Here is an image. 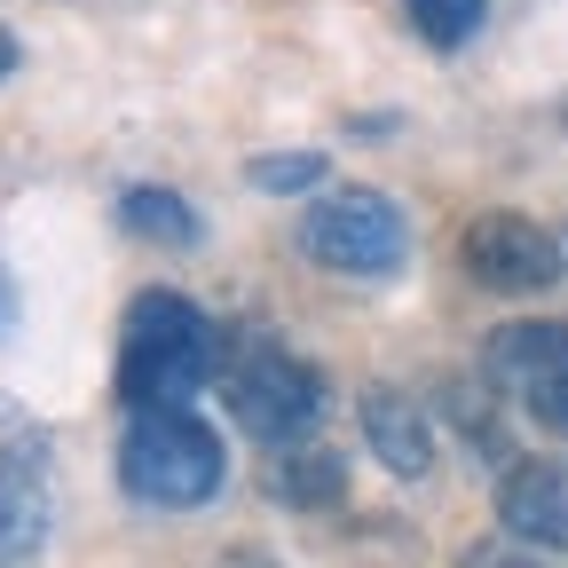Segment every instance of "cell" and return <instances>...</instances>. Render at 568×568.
<instances>
[{
	"instance_id": "obj_1",
	"label": "cell",
	"mask_w": 568,
	"mask_h": 568,
	"mask_svg": "<svg viewBox=\"0 0 568 568\" xmlns=\"http://www.w3.org/2000/svg\"><path fill=\"white\" fill-rule=\"evenodd\" d=\"M222 372V332L182 293H134L119 324V403L126 410H190V395Z\"/></svg>"
},
{
	"instance_id": "obj_2",
	"label": "cell",
	"mask_w": 568,
	"mask_h": 568,
	"mask_svg": "<svg viewBox=\"0 0 568 568\" xmlns=\"http://www.w3.org/2000/svg\"><path fill=\"white\" fill-rule=\"evenodd\" d=\"M230 458H222V435L197 418V410H134L126 418V443H119V481L142 497V506H166V514H190L222 489Z\"/></svg>"
},
{
	"instance_id": "obj_3",
	"label": "cell",
	"mask_w": 568,
	"mask_h": 568,
	"mask_svg": "<svg viewBox=\"0 0 568 568\" xmlns=\"http://www.w3.org/2000/svg\"><path fill=\"white\" fill-rule=\"evenodd\" d=\"M222 395H230L237 435H253L268 450H301L308 426L324 418V372L301 364V355L276 347V339H253L237 355V364L222 372Z\"/></svg>"
},
{
	"instance_id": "obj_4",
	"label": "cell",
	"mask_w": 568,
	"mask_h": 568,
	"mask_svg": "<svg viewBox=\"0 0 568 568\" xmlns=\"http://www.w3.org/2000/svg\"><path fill=\"white\" fill-rule=\"evenodd\" d=\"M301 253L339 276H387L410 253V222L387 190H332L301 213Z\"/></svg>"
},
{
	"instance_id": "obj_5",
	"label": "cell",
	"mask_w": 568,
	"mask_h": 568,
	"mask_svg": "<svg viewBox=\"0 0 568 568\" xmlns=\"http://www.w3.org/2000/svg\"><path fill=\"white\" fill-rule=\"evenodd\" d=\"M458 253H466V276L489 284V293H545V284H560V245L529 213H474Z\"/></svg>"
},
{
	"instance_id": "obj_6",
	"label": "cell",
	"mask_w": 568,
	"mask_h": 568,
	"mask_svg": "<svg viewBox=\"0 0 568 568\" xmlns=\"http://www.w3.org/2000/svg\"><path fill=\"white\" fill-rule=\"evenodd\" d=\"M55 521V497H48V443L24 435L0 450V568H17L48 545Z\"/></svg>"
},
{
	"instance_id": "obj_7",
	"label": "cell",
	"mask_w": 568,
	"mask_h": 568,
	"mask_svg": "<svg viewBox=\"0 0 568 568\" xmlns=\"http://www.w3.org/2000/svg\"><path fill=\"white\" fill-rule=\"evenodd\" d=\"M497 521L514 545L568 552V466L560 458H514L497 481Z\"/></svg>"
},
{
	"instance_id": "obj_8",
	"label": "cell",
	"mask_w": 568,
	"mask_h": 568,
	"mask_svg": "<svg viewBox=\"0 0 568 568\" xmlns=\"http://www.w3.org/2000/svg\"><path fill=\"white\" fill-rule=\"evenodd\" d=\"M481 379L497 395H514V403H529L537 387L568 379V324H506V332H489Z\"/></svg>"
},
{
	"instance_id": "obj_9",
	"label": "cell",
	"mask_w": 568,
	"mask_h": 568,
	"mask_svg": "<svg viewBox=\"0 0 568 568\" xmlns=\"http://www.w3.org/2000/svg\"><path fill=\"white\" fill-rule=\"evenodd\" d=\"M364 443L387 474L418 481V474H435V426H426V403H410L403 387H372L364 395Z\"/></svg>"
},
{
	"instance_id": "obj_10",
	"label": "cell",
	"mask_w": 568,
	"mask_h": 568,
	"mask_svg": "<svg viewBox=\"0 0 568 568\" xmlns=\"http://www.w3.org/2000/svg\"><path fill=\"white\" fill-rule=\"evenodd\" d=\"M119 222H126V237H142V245H166V253H190V245L205 237L197 205H190L182 190H159V182H134V190L119 197Z\"/></svg>"
},
{
	"instance_id": "obj_11",
	"label": "cell",
	"mask_w": 568,
	"mask_h": 568,
	"mask_svg": "<svg viewBox=\"0 0 568 568\" xmlns=\"http://www.w3.org/2000/svg\"><path fill=\"white\" fill-rule=\"evenodd\" d=\"M268 489H276V506H293V514H324V506L347 497V466L332 450H276Z\"/></svg>"
},
{
	"instance_id": "obj_12",
	"label": "cell",
	"mask_w": 568,
	"mask_h": 568,
	"mask_svg": "<svg viewBox=\"0 0 568 568\" xmlns=\"http://www.w3.org/2000/svg\"><path fill=\"white\" fill-rule=\"evenodd\" d=\"M403 9H410V32H418L426 48H466L489 0H403Z\"/></svg>"
},
{
	"instance_id": "obj_13",
	"label": "cell",
	"mask_w": 568,
	"mask_h": 568,
	"mask_svg": "<svg viewBox=\"0 0 568 568\" xmlns=\"http://www.w3.org/2000/svg\"><path fill=\"white\" fill-rule=\"evenodd\" d=\"M245 174H253V190H276V197H301V190H316V182L332 174V159H324V151H268V159H253Z\"/></svg>"
},
{
	"instance_id": "obj_14",
	"label": "cell",
	"mask_w": 568,
	"mask_h": 568,
	"mask_svg": "<svg viewBox=\"0 0 568 568\" xmlns=\"http://www.w3.org/2000/svg\"><path fill=\"white\" fill-rule=\"evenodd\" d=\"M537 426H552V435H568V379H552V387H537L529 403H521Z\"/></svg>"
},
{
	"instance_id": "obj_15",
	"label": "cell",
	"mask_w": 568,
	"mask_h": 568,
	"mask_svg": "<svg viewBox=\"0 0 568 568\" xmlns=\"http://www.w3.org/2000/svg\"><path fill=\"white\" fill-rule=\"evenodd\" d=\"M458 568H537V560H529L521 545H474V552H466Z\"/></svg>"
},
{
	"instance_id": "obj_16",
	"label": "cell",
	"mask_w": 568,
	"mask_h": 568,
	"mask_svg": "<svg viewBox=\"0 0 568 568\" xmlns=\"http://www.w3.org/2000/svg\"><path fill=\"white\" fill-rule=\"evenodd\" d=\"M222 568H276L268 552H253V545H237V552H222Z\"/></svg>"
},
{
	"instance_id": "obj_17",
	"label": "cell",
	"mask_w": 568,
	"mask_h": 568,
	"mask_svg": "<svg viewBox=\"0 0 568 568\" xmlns=\"http://www.w3.org/2000/svg\"><path fill=\"white\" fill-rule=\"evenodd\" d=\"M17 55H24V48H17V32L0 24V80H9V71H17Z\"/></svg>"
},
{
	"instance_id": "obj_18",
	"label": "cell",
	"mask_w": 568,
	"mask_h": 568,
	"mask_svg": "<svg viewBox=\"0 0 568 568\" xmlns=\"http://www.w3.org/2000/svg\"><path fill=\"white\" fill-rule=\"evenodd\" d=\"M17 316V301H9V276H0V324H9Z\"/></svg>"
}]
</instances>
